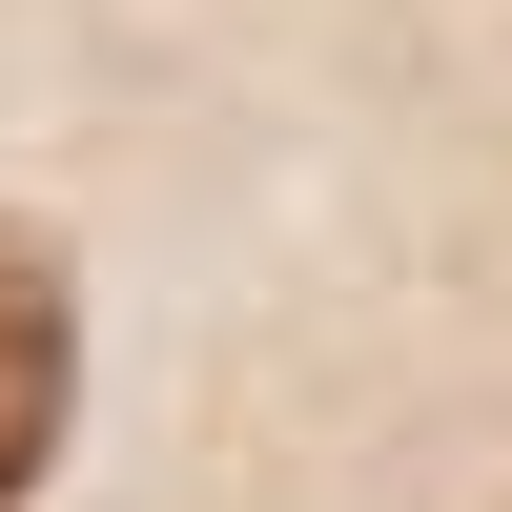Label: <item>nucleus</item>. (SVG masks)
Segmentation results:
<instances>
[{
    "label": "nucleus",
    "mask_w": 512,
    "mask_h": 512,
    "mask_svg": "<svg viewBox=\"0 0 512 512\" xmlns=\"http://www.w3.org/2000/svg\"><path fill=\"white\" fill-rule=\"evenodd\" d=\"M62 369H82V349H62V287H41L21 246H0V492H21L41 451H62Z\"/></svg>",
    "instance_id": "f257e3e1"
}]
</instances>
